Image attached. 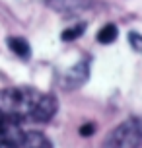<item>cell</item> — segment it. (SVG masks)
I'll list each match as a JSON object with an SVG mask.
<instances>
[{
  "label": "cell",
  "instance_id": "obj_1",
  "mask_svg": "<svg viewBox=\"0 0 142 148\" xmlns=\"http://www.w3.org/2000/svg\"><path fill=\"white\" fill-rule=\"evenodd\" d=\"M41 92H37L35 88H10L0 92V109L6 115L23 121L29 119L37 107L39 99H41Z\"/></svg>",
  "mask_w": 142,
  "mask_h": 148
},
{
  "label": "cell",
  "instance_id": "obj_2",
  "mask_svg": "<svg viewBox=\"0 0 142 148\" xmlns=\"http://www.w3.org/2000/svg\"><path fill=\"white\" fill-rule=\"evenodd\" d=\"M142 144V119L128 117L117 125L101 142V148H140Z\"/></svg>",
  "mask_w": 142,
  "mask_h": 148
},
{
  "label": "cell",
  "instance_id": "obj_3",
  "mask_svg": "<svg viewBox=\"0 0 142 148\" xmlns=\"http://www.w3.org/2000/svg\"><path fill=\"white\" fill-rule=\"evenodd\" d=\"M23 134H25V131H22L20 121L6 115L0 109V144L10 142L16 146H23Z\"/></svg>",
  "mask_w": 142,
  "mask_h": 148
},
{
  "label": "cell",
  "instance_id": "obj_4",
  "mask_svg": "<svg viewBox=\"0 0 142 148\" xmlns=\"http://www.w3.org/2000/svg\"><path fill=\"white\" fill-rule=\"evenodd\" d=\"M57 109H59L57 97L53 96V94H43L37 107H35V111H33V115H31V121L33 123H47L57 113Z\"/></svg>",
  "mask_w": 142,
  "mask_h": 148
},
{
  "label": "cell",
  "instance_id": "obj_5",
  "mask_svg": "<svg viewBox=\"0 0 142 148\" xmlns=\"http://www.w3.org/2000/svg\"><path fill=\"white\" fill-rule=\"evenodd\" d=\"M45 4L60 14H76V12L88 10L91 6V0H45Z\"/></svg>",
  "mask_w": 142,
  "mask_h": 148
},
{
  "label": "cell",
  "instance_id": "obj_6",
  "mask_svg": "<svg viewBox=\"0 0 142 148\" xmlns=\"http://www.w3.org/2000/svg\"><path fill=\"white\" fill-rule=\"evenodd\" d=\"M88 68H90L88 60H82V62H78L76 66H72L66 72V76L62 78L64 88L70 90V88H78V86H82L84 82L88 80V74H90V70H88Z\"/></svg>",
  "mask_w": 142,
  "mask_h": 148
},
{
  "label": "cell",
  "instance_id": "obj_7",
  "mask_svg": "<svg viewBox=\"0 0 142 148\" xmlns=\"http://www.w3.org/2000/svg\"><path fill=\"white\" fill-rule=\"evenodd\" d=\"M23 148H53V142L39 131H27L23 134Z\"/></svg>",
  "mask_w": 142,
  "mask_h": 148
},
{
  "label": "cell",
  "instance_id": "obj_8",
  "mask_svg": "<svg viewBox=\"0 0 142 148\" xmlns=\"http://www.w3.org/2000/svg\"><path fill=\"white\" fill-rule=\"evenodd\" d=\"M8 47L20 59H29L31 57V47L23 37H8Z\"/></svg>",
  "mask_w": 142,
  "mask_h": 148
},
{
  "label": "cell",
  "instance_id": "obj_9",
  "mask_svg": "<svg viewBox=\"0 0 142 148\" xmlns=\"http://www.w3.org/2000/svg\"><path fill=\"white\" fill-rule=\"evenodd\" d=\"M117 35H119L117 25H115V23H105L103 27L97 31V41H99L101 45H109V43H113V41L117 39Z\"/></svg>",
  "mask_w": 142,
  "mask_h": 148
},
{
  "label": "cell",
  "instance_id": "obj_10",
  "mask_svg": "<svg viewBox=\"0 0 142 148\" xmlns=\"http://www.w3.org/2000/svg\"><path fill=\"white\" fill-rule=\"evenodd\" d=\"M84 31H86V23L80 22L76 23V25H70V27H66V29L62 31V41H74V39H78V37L82 35Z\"/></svg>",
  "mask_w": 142,
  "mask_h": 148
},
{
  "label": "cell",
  "instance_id": "obj_11",
  "mask_svg": "<svg viewBox=\"0 0 142 148\" xmlns=\"http://www.w3.org/2000/svg\"><path fill=\"white\" fill-rule=\"evenodd\" d=\"M128 41H130V45H132V49L138 53H142V35L140 33H128Z\"/></svg>",
  "mask_w": 142,
  "mask_h": 148
},
{
  "label": "cell",
  "instance_id": "obj_12",
  "mask_svg": "<svg viewBox=\"0 0 142 148\" xmlns=\"http://www.w3.org/2000/svg\"><path fill=\"white\" fill-rule=\"evenodd\" d=\"M94 129H96V127L91 125V123H88V125H84L82 129H80V134H82V136H90V134H94Z\"/></svg>",
  "mask_w": 142,
  "mask_h": 148
},
{
  "label": "cell",
  "instance_id": "obj_13",
  "mask_svg": "<svg viewBox=\"0 0 142 148\" xmlns=\"http://www.w3.org/2000/svg\"><path fill=\"white\" fill-rule=\"evenodd\" d=\"M0 148H20V146H16V144H10V142H4V144H0Z\"/></svg>",
  "mask_w": 142,
  "mask_h": 148
}]
</instances>
